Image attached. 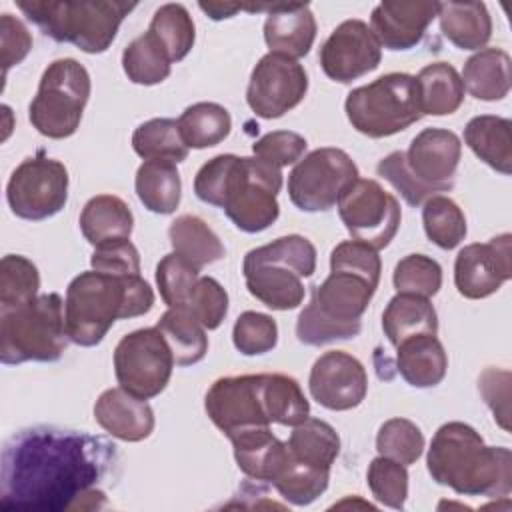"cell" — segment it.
I'll return each instance as SVG.
<instances>
[{"instance_id": "6da1fadb", "label": "cell", "mask_w": 512, "mask_h": 512, "mask_svg": "<svg viewBox=\"0 0 512 512\" xmlns=\"http://www.w3.org/2000/svg\"><path fill=\"white\" fill-rule=\"evenodd\" d=\"M118 466L116 446L86 432L32 426L12 434L0 460L2 512L94 510Z\"/></svg>"}, {"instance_id": "7a4b0ae2", "label": "cell", "mask_w": 512, "mask_h": 512, "mask_svg": "<svg viewBox=\"0 0 512 512\" xmlns=\"http://www.w3.org/2000/svg\"><path fill=\"white\" fill-rule=\"evenodd\" d=\"M204 410L224 436L272 422L294 428L310 416L300 384L286 374L218 378L206 392Z\"/></svg>"}, {"instance_id": "3957f363", "label": "cell", "mask_w": 512, "mask_h": 512, "mask_svg": "<svg viewBox=\"0 0 512 512\" xmlns=\"http://www.w3.org/2000/svg\"><path fill=\"white\" fill-rule=\"evenodd\" d=\"M428 474L440 486L462 496L502 498L512 490V454L504 446H488L464 422H446L432 436Z\"/></svg>"}, {"instance_id": "277c9868", "label": "cell", "mask_w": 512, "mask_h": 512, "mask_svg": "<svg viewBox=\"0 0 512 512\" xmlns=\"http://www.w3.org/2000/svg\"><path fill=\"white\" fill-rule=\"evenodd\" d=\"M152 306L154 292L140 274L80 272L66 288L64 322L68 340L84 348L96 346L116 320L148 314Z\"/></svg>"}, {"instance_id": "5b68a950", "label": "cell", "mask_w": 512, "mask_h": 512, "mask_svg": "<svg viewBox=\"0 0 512 512\" xmlns=\"http://www.w3.org/2000/svg\"><path fill=\"white\" fill-rule=\"evenodd\" d=\"M316 270V248L300 236L290 234L246 252L242 272L248 292L272 310H294L302 304L306 288L302 278Z\"/></svg>"}, {"instance_id": "8992f818", "label": "cell", "mask_w": 512, "mask_h": 512, "mask_svg": "<svg viewBox=\"0 0 512 512\" xmlns=\"http://www.w3.org/2000/svg\"><path fill=\"white\" fill-rule=\"evenodd\" d=\"M18 10L34 22L44 36L74 44L86 54H102L114 42L122 20L136 2H16Z\"/></svg>"}, {"instance_id": "52a82bcc", "label": "cell", "mask_w": 512, "mask_h": 512, "mask_svg": "<svg viewBox=\"0 0 512 512\" xmlns=\"http://www.w3.org/2000/svg\"><path fill=\"white\" fill-rule=\"evenodd\" d=\"M64 300L56 292L0 308V360L14 366L22 362H56L66 350Z\"/></svg>"}, {"instance_id": "ba28073f", "label": "cell", "mask_w": 512, "mask_h": 512, "mask_svg": "<svg viewBox=\"0 0 512 512\" xmlns=\"http://www.w3.org/2000/svg\"><path fill=\"white\" fill-rule=\"evenodd\" d=\"M344 110L352 128L368 138L398 134L424 116L416 78L404 72H390L354 88L346 96Z\"/></svg>"}, {"instance_id": "9c48e42d", "label": "cell", "mask_w": 512, "mask_h": 512, "mask_svg": "<svg viewBox=\"0 0 512 512\" xmlns=\"http://www.w3.org/2000/svg\"><path fill=\"white\" fill-rule=\"evenodd\" d=\"M90 98V74L74 58H58L48 64L38 92L28 108L30 124L46 138L72 136Z\"/></svg>"}, {"instance_id": "30bf717a", "label": "cell", "mask_w": 512, "mask_h": 512, "mask_svg": "<svg viewBox=\"0 0 512 512\" xmlns=\"http://www.w3.org/2000/svg\"><path fill=\"white\" fill-rule=\"evenodd\" d=\"M280 188V168L256 156H236L226 180L222 210L238 230L248 234L262 232L280 214L276 200Z\"/></svg>"}, {"instance_id": "8fae6325", "label": "cell", "mask_w": 512, "mask_h": 512, "mask_svg": "<svg viewBox=\"0 0 512 512\" xmlns=\"http://www.w3.org/2000/svg\"><path fill=\"white\" fill-rule=\"evenodd\" d=\"M358 178V166L340 148H316L296 162L288 176L290 202L302 212H326Z\"/></svg>"}, {"instance_id": "7c38bea8", "label": "cell", "mask_w": 512, "mask_h": 512, "mask_svg": "<svg viewBox=\"0 0 512 512\" xmlns=\"http://www.w3.org/2000/svg\"><path fill=\"white\" fill-rule=\"evenodd\" d=\"M174 364L172 350L156 326L126 334L114 350L118 384L144 400L158 396L168 386Z\"/></svg>"}, {"instance_id": "4fadbf2b", "label": "cell", "mask_w": 512, "mask_h": 512, "mask_svg": "<svg viewBox=\"0 0 512 512\" xmlns=\"http://www.w3.org/2000/svg\"><path fill=\"white\" fill-rule=\"evenodd\" d=\"M336 204L350 236L374 250L386 248L400 228L398 200L372 178H356L344 188Z\"/></svg>"}, {"instance_id": "5bb4252c", "label": "cell", "mask_w": 512, "mask_h": 512, "mask_svg": "<svg viewBox=\"0 0 512 512\" xmlns=\"http://www.w3.org/2000/svg\"><path fill=\"white\" fill-rule=\"evenodd\" d=\"M10 210L24 220H46L58 214L68 200V170L62 162L44 156L22 160L6 186Z\"/></svg>"}, {"instance_id": "9a60e30c", "label": "cell", "mask_w": 512, "mask_h": 512, "mask_svg": "<svg viewBox=\"0 0 512 512\" xmlns=\"http://www.w3.org/2000/svg\"><path fill=\"white\" fill-rule=\"evenodd\" d=\"M308 92V76L298 60L268 52L250 74L246 102L250 110L266 120L280 118L296 108Z\"/></svg>"}, {"instance_id": "2e32d148", "label": "cell", "mask_w": 512, "mask_h": 512, "mask_svg": "<svg viewBox=\"0 0 512 512\" xmlns=\"http://www.w3.org/2000/svg\"><path fill=\"white\" fill-rule=\"evenodd\" d=\"M380 60L382 46L370 26L358 18L338 24L318 52L322 72L340 84L366 76L378 68Z\"/></svg>"}, {"instance_id": "e0dca14e", "label": "cell", "mask_w": 512, "mask_h": 512, "mask_svg": "<svg viewBox=\"0 0 512 512\" xmlns=\"http://www.w3.org/2000/svg\"><path fill=\"white\" fill-rule=\"evenodd\" d=\"M512 276V236L464 246L454 260L456 290L470 300L488 298Z\"/></svg>"}, {"instance_id": "ac0fdd59", "label": "cell", "mask_w": 512, "mask_h": 512, "mask_svg": "<svg viewBox=\"0 0 512 512\" xmlns=\"http://www.w3.org/2000/svg\"><path fill=\"white\" fill-rule=\"evenodd\" d=\"M312 398L334 412L356 408L368 392V376L358 358L344 350L324 352L308 376Z\"/></svg>"}, {"instance_id": "d6986e66", "label": "cell", "mask_w": 512, "mask_h": 512, "mask_svg": "<svg viewBox=\"0 0 512 512\" xmlns=\"http://www.w3.org/2000/svg\"><path fill=\"white\" fill-rule=\"evenodd\" d=\"M406 154L408 170L436 192H448L462 156V142L452 130L424 128L410 142Z\"/></svg>"}, {"instance_id": "ffe728a7", "label": "cell", "mask_w": 512, "mask_h": 512, "mask_svg": "<svg viewBox=\"0 0 512 512\" xmlns=\"http://www.w3.org/2000/svg\"><path fill=\"white\" fill-rule=\"evenodd\" d=\"M440 2H380L370 14V30L388 50H410L426 34Z\"/></svg>"}, {"instance_id": "44dd1931", "label": "cell", "mask_w": 512, "mask_h": 512, "mask_svg": "<svg viewBox=\"0 0 512 512\" xmlns=\"http://www.w3.org/2000/svg\"><path fill=\"white\" fill-rule=\"evenodd\" d=\"M94 420L110 436L124 442L146 440L154 430V412L144 398L118 388L104 390L94 404Z\"/></svg>"}, {"instance_id": "7402d4cb", "label": "cell", "mask_w": 512, "mask_h": 512, "mask_svg": "<svg viewBox=\"0 0 512 512\" xmlns=\"http://www.w3.org/2000/svg\"><path fill=\"white\" fill-rule=\"evenodd\" d=\"M228 438L238 468L252 480L272 484L290 460L288 444L276 438L270 426L244 428Z\"/></svg>"}, {"instance_id": "603a6c76", "label": "cell", "mask_w": 512, "mask_h": 512, "mask_svg": "<svg viewBox=\"0 0 512 512\" xmlns=\"http://www.w3.org/2000/svg\"><path fill=\"white\" fill-rule=\"evenodd\" d=\"M316 38V18L308 4L268 6L264 20V42L270 52L302 58L310 52Z\"/></svg>"}, {"instance_id": "cb8c5ba5", "label": "cell", "mask_w": 512, "mask_h": 512, "mask_svg": "<svg viewBox=\"0 0 512 512\" xmlns=\"http://www.w3.org/2000/svg\"><path fill=\"white\" fill-rule=\"evenodd\" d=\"M376 288L378 286L358 274L330 270V276L320 286H314V296L310 302L322 314L334 320L358 322L366 312Z\"/></svg>"}, {"instance_id": "d4e9b609", "label": "cell", "mask_w": 512, "mask_h": 512, "mask_svg": "<svg viewBox=\"0 0 512 512\" xmlns=\"http://www.w3.org/2000/svg\"><path fill=\"white\" fill-rule=\"evenodd\" d=\"M400 376L414 388L438 386L448 370V356L436 334H418L396 346Z\"/></svg>"}, {"instance_id": "484cf974", "label": "cell", "mask_w": 512, "mask_h": 512, "mask_svg": "<svg viewBox=\"0 0 512 512\" xmlns=\"http://www.w3.org/2000/svg\"><path fill=\"white\" fill-rule=\"evenodd\" d=\"M440 30L460 50H480L492 36V18L484 2H440Z\"/></svg>"}, {"instance_id": "4316f807", "label": "cell", "mask_w": 512, "mask_h": 512, "mask_svg": "<svg viewBox=\"0 0 512 512\" xmlns=\"http://www.w3.org/2000/svg\"><path fill=\"white\" fill-rule=\"evenodd\" d=\"M462 84L470 96L496 102L508 96L512 76H510V56L502 48L478 50L464 62Z\"/></svg>"}, {"instance_id": "83f0119b", "label": "cell", "mask_w": 512, "mask_h": 512, "mask_svg": "<svg viewBox=\"0 0 512 512\" xmlns=\"http://www.w3.org/2000/svg\"><path fill=\"white\" fill-rule=\"evenodd\" d=\"M512 122L494 114L474 116L464 128L468 148L492 170L508 176L512 172Z\"/></svg>"}, {"instance_id": "f1b7e54d", "label": "cell", "mask_w": 512, "mask_h": 512, "mask_svg": "<svg viewBox=\"0 0 512 512\" xmlns=\"http://www.w3.org/2000/svg\"><path fill=\"white\" fill-rule=\"evenodd\" d=\"M78 224L84 238L92 246H98L110 240L130 238L134 216L122 198L114 194H98L86 202Z\"/></svg>"}, {"instance_id": "f546056e", "label": "cell", "mask_w": 512, "mask_h": 512, "mask_svg": "<svg viewBox=\"0 0 512 512\" xmlns=\"http://www.w3.org/2000/svg\"><path fill=\"white\" fill-rule=\"evenodd\" d=\"M382 330L388 342L396 348L406 338L418 334H436L438 316L428 298L414 294H396L390 298L382 314Z\"/></svg>"}, {"instance_id": "4dcf8cb0", "label": "cell", "mask_w": 512, "mask_h": 512, "mask_svg": "<svg viewBox=\"0 0 512 512\" xmlns=\"http://www.w3.org/2000/svg\"><path fill=\"white\" fill-rule=\"evenodd\" d=\"M416 78L422 114L446 116L454 114L464 102V84L458 70L448 62H432L424 66Z\"/></svg>"}, {"instance_id": "1f68e13d", "label": "cell", "mask_w": 512, "mask_h": 512, "mask_svg": "<svg viewBox=\"0 0 512 512\" xmlns=\"http://www.w3.org/2000/svg\"><path fill=\"white\" fill-rule=\"evenodd\" d=\"M134 188L144 208L154 214H172L182 196V182L176 162L144 160L136 170Z\"/></svg>"}, {"instance_id": "d6a6232c", "label": "cell", "mask_w": 512, "mask_h": 512, "mask_svg": "<svg viewBox=\"0 0 512 512\" xmlns=\"http://www.w3.org/2000/svg\"><path fill=\"white\" fill-rule=\"evenodd\" d=\"M168 238L172 250L198 270L218 262L226 252L216 232L194 214L178 216L168 228Z\"/></svg>"}, {"instance_id": "836d02e7", "label": "cell", "mask_w": 512, "mask_h": 512, "mask_svg": "<svg viewBox=\"0 0 512 512\" xmlns=\"http://www.w3.org/2000/svg\"><path fill=\"white\" fill-rule=\"evenodd\" d=\"M156 328L166 338L176 366H192L206 356V328L186 308H168L156 322Z\"/></svg>"}, {"instance_id": "e575fe53", "label": "cell", "mask_w": 512, "mask_h": 512, "mask_svg": "<svg viewBox=\"0 0 512 512\" xmlns=\"http://www.w3.org/2000/svg\"><path fill=\"white\" fill-rule=\"evenodd\" d=\"M286 444L298 462L320 470H330L340 452L336 430L328 422L310 416L294 426Z\"/></svg>"}, {"instance_id": "d590c367", "label": "cell", "mask_w": 512, "mask_h": 512, "mask_svg": "<svg viewBox=\"0 0 512 512\" xmlns=\"http://www.w3.org/2000/svg\"><path fill=\"white\" fill-rule=\"evenodd\" d=\"M232 128L230 112L216 102H196L178 118V130L188 148L202 150L220 144Z\"/></svg>"}, {"instance_id": "8d00e7d4", "label": "cell", "mask_w": 512, "mask_h": 512, "mask_svg": "<svg viewBox=\"0 0 512 512\" xmlns=\"http://www.w3.org/2000/svg\"><path fill=\"white\" fill-rule=\"evenodd\" d=\"M170 58L152 32L134 38L122 52V68L130 82L154 86L170 76Z\"/></svg>"}, {"instance_id": "74e56055", "label": "cell", "mask_w": 512, "mask_h": 512, "mask_svg": "<svg viewBox=\"0 0 512 512\" xmlns=\"http://www.w3.org/2000/svg\"><path fill=\"white\" fill-rule=\"evenodd\" d=\"M132 148L144 160H170L182 162L188 158V146L184 144L178 120L152 118L140 124L132 134Z\"/></svg>"}, {"instance_id": "f35d334b", "label": "cell", "mask_w": 512, "mask_h": 512, "mask_svg": "<svg viewBox=\"0 0 512 512\" xmlns=\"http://www.w3.org/2000/svg\"><path fill=\"white\" fill-rule=\"evenodd\" d=\"M148 32H152L156 40L162 44L170 62L184 60L196 40V30L190 12L182 4L174 2L164 4L154 12Z\"/></svg>"}, {"instance_id": "ab89813d", "label": "cell", "mask_w": 512, "mask_h": 512, "mask_svg": "<svg viewBox=\"0 0 512 512\" xmlns=\"http://www.w3.org/2000/svg\"><path fill=\"white\" fill-rule=\"evenodd\" d=\"M422 206L424 232L432 244L442 250H452L466 238L464 212L452 198L436 194Z\"/></svg>"}, {"instance_id": "60d3db41", "label": "cell", "mask_w": 512, "mask_h": 512, "mask_svg": "<svg viewBox=\"0 0 512 512\" xmlns=\"http://www.w3.org/2000/svg\"><path fill=\"white\" fill-rule=\"evenodd\" d=\"M330 470H320L298 462L292 454L280 476L272 482L278 494L294 504V506H308L318 496H322L328 488Z\"/></svg>"}, {"instance_id": "b9f144b4", "label": "cell", "mask_w": 512, "mask_h": 512, "mask_svg": "<svg viewBox=\"0 0 512 512\" xmlns=\"http://www.w3.org/2000/svg\"><path fill=\"white\" fill-rule=\"evenodd\" d=\"M38 268L20 254H6L0 262V308L26 304L38 296Z\"/></svg>"}, {"instance_id": "7bdbcfd3", "label": "cell", "mask_w": 512, "mask_h": 512, "mask_svg": "<svg viewBox=\"0 0 512 512\" xmlns=\"http://www.w3.org/2000/svg\"><path fill=\"white\" fill-rule=\"evenodd\" d=\"M376 450L380 456L410 466L424 452V434L408 418H390L376 434Z\"/></svg>"}, {"instance_id": "ee69618b", "label": "cell", "mask_w": 512, "mask_h": 512, "mask_svg": "<svg viewBox=\"0 0 512 512\" xmlns=\"http://www.w3.org/2000/svg\"><path fill=\"white\" fill-rule=\"evenodd\" d=\"M392 282L398 294L430 298L442 286V268L426 254H408L396 264Z\"/></svg>"}, {"instance_id": "f6af8a7d", "label": "cell", "mask_w": 512, "mask_h": 512, "mask_svg": "<svg viewBox=\"0 0 512 512\" xmlns=\"http://www.w3.org/2000/svg\"><path fill=\"white\" fill-rule=\"evenodd\" d=\"M366 482L372 496L394 510H402L408 498V470L404 464L378 456L368 464Z\"/></svg>"}, {"instance_id": "bcb514c9", "label": "cell", "mask_w": 512, "mask_h": 512, "mask_svg": "<svg viewBox=\"0 0 512 512\" xmlns=\"http://www.w3.org/2000/svg\"><path fill=\"white\" fill-rule=\"evenodd\" d=\"M200 270L180 258L176 252L166 254L156 266V286L168 308H186L190 292L200 278Z\"/></svg>"}, {"instance_id": "7dc6e473", "label": "cell", "mask_w": 512, "mask_h": 512, "mask_svg": "<svg viewBox=\"0 0 512 512\" xmlns=\"http://www.w3.org/2000/svg\"><path fill=\"white\" fill-rule=\"evenodd\" d=\"M362 330V320L340 322L322 314L312 302L300 312L296 322V336L302 344L324 346L336 340H348L358 336Z\"/></svg>"}, {"instance_id": "c3c4849f", "label": "cell", "mask_w": 512, "mask_h": 512, "mask_svg": "<svg viewBox=\"0 0 512 512\" xmlns=\"http://www.w3.org/2000/svg\"><path fill=\"white\" fill-rule=\"evenodd\" d=\"M232 342L244 356H260L270 352L278 342L276 320L268 314L246 310L234 322Z\"/></svg>"}, {"instance_id": "681fc988", "label": "cell", "mask_w": 512, "mask_h": 512, "mask_svg": "<svg viewBox=\"0 0 512 512\" xmlns=\"http://www.w3.org/2000/svg\"><path fill=\"white\" fill-rule=\"evenodd\" d=\"M186 310L206 328L216 330L228 312V294L212 276H200L190 292Z\"/></svg>"}, {"instance_id": "f907efd6", "label": "cell", "mask_w": 512, "mask_h": 512, "mask_svg": "<svg viewBox=\"0 0 512 512\" xmlns=\"http://www.w3.org/2000/svg\"><path fill=\"white\" fill-rule=\"evenodd\" d=\"M378 176H382L386 182H390L400 196L406 200V204L410 206H422L428 198L436 196L438 192L426 184H422L410 170L406 164V154L402 150L390 152L388 156H384L378 166H376Z\"/></svg>"}, {"instance_id": "816d5d0a", "label": "cell", "mask_w": 512, "mask_h": 512, "mask_svg": "<svg viewBox=\"0 0 512 512\" xmlns=\"http://www.w3.org/2000/svg\"><path fill=\"white\" fill-rule=\"evenodd\" d=\"M330 270L352 272L378 286L382 262L378 250L372 246L358 240H344L330 254Z\"/></svg>"}, {"instance_id": "f5cc1de1", "label": "cell", "mask_w": 512, "mask_h": 512, "mask_svg": "<svg viewBox=\"0 0 512 512\" xmlns=\"http://www.w3.org/2000/svg\"><path fill=\"white\" fill-rule=\"evenodd\" d=\"M306 138L292 130H274L264 134L252 144L256 158L268 162L274 168H284L298 162L306 152Z\"/></svg>"}, {"instance_id": "db71d44e", "label": "cell", "mask_w": 512, "mask_h": 512, "mask_svg": "<svg viewBox=\"0 0 512 512\" xmlns=\"http://www.w3.org/2000/svg\"><path fill=\"white\" fill-rule=\"evenodd\" d=\"M90 264H92V270H98L104 274H114V276L140 274V254H138V248L130 242V238L110 240L94 246Z\"/></svg>"}, {"instance_id": "11a10c76", "label": "cell", "mask_w": 512, "mask_h": 512, "mask_svg": "<svg viewBox=\"0 0 512 512\" xmlns=\"http://www.w3.org/2000/svg\"><path fill=\"white\" fill-rule=\"evenodd\" d=\"M234 160H236V154H218L210 158L206 164H202V168L196 172V178H194V192L202 202L222 208L226 180Z\"/></svg>"}, {"instance_id": "9f6ffc18", "label": "cell", "mask_w": 512, "mask_h": 512, "mask_svg": "<svg viewBox=\"0 0 512 512\" xmlns=\"http://www.w3.org/2000/svg\"><path fill=\"white\" fill-rule=\"evenodd\" d=\"M0 48H2V68L4 76L16 64H20L32 50V36L22 20L4 12L0 16Z\"/></svg>"}, {"instance_id": "6f0895ef", "label": "cell", "mask_w": 512, "mask_h": 512, "mask_svg": "<svg viewBox=\"0 0 512 512\" xmlns=\"http://www.w3.org/2000/svg\"><path fill=\"white\" fill-rule=\"evenodd\" d=\"M508 382H510V372L508 370H498V368H488L480 374L478 380V390L484 396L486 404L494 412V420L508 430Z\"/></svg>"}, {"instance_id": "680465c9", "label": "cell", "mask_w": 512, "mask_h": 512, "mask_svg": "<svg viewBox=\"0 0 512 512\" xmlns=\"http://www.w3.org/2000/svg\"><path fill=\"white\" fill-rule=\"evenodd\" d=\"M198 6H200V10H204L212 20L230 18V16H234L236 12H240V10H242V6H238V4H222V2H216V4L200 2Z\"/></svg>"}]
</instances>
